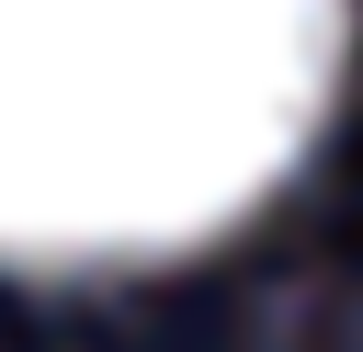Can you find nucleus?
<instances>
[{
    "mask_svg": "<svg viewBox=\"0 0 363 352\" xmlns=\"http://www.w3.org/2000/svg\"><path fill=\"white\" fill-rule=\"evenodd\" d=\"M352 0H0V261L147 273L318 148Z\"/></svg>",
    "mask_w": 363,
    "mask_h": 352,
    "instance_id": "obj_1",
    "label": "nucleus"
}]
</instances>
